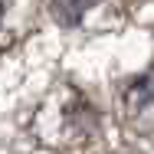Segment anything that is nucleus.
Masks as SVG:
<instances>
[{
  "label": "nucleus",
  "mask_w": 154,
  "mask_h": 154,
  "mask_svg": "<svg viewBox=\"0 0 154 154\" xmlns=\"http://www.w3.org/2000/svg\"><path fill=\"white\" fill-rule=\"evenodd\" d=\"M92 3H98V0H56L53 7H56V13H59L66 23H75V20H79Z\"/></svg>",
  "instance_id": "nucleus-1"
},
{
  "label": "nucleus",
  "mask_w": 154,
  "mask_h": 154,
  "mask_svg": "<svg viewBox=\"0 0 154 154\" xmlns=\"http://www.w3.org/2000/svg\"><path fill=\"white\" fill-rule=\"evenodd\" d=\"M134 95H138L141 102H151L154 105V69H148V72L134 82Z\"/></svg>",
  "instance_id": "nucleus-2"
},
{
  "label": "nucleus",
  "mask_w": 154,
  "mask_h": 154,
  "mask_svg": "<svg viewBox=\"0 0 154 154\" xmlns=\"http://www.w3.org/2000/svg\"><path fill=\"white\" fill-rule=\"evenodd\" d=\"M0 17H3V0H0Z\"/></svg>",
  "instance_id": "nucleus-3"
}]
</instances>
